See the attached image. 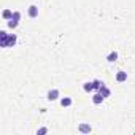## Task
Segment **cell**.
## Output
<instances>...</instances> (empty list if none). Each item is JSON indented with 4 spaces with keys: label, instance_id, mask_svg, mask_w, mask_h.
I'll use <instances>...</instances> for the list:
<instances>
[{
    "label": "cell",
    "instance_id": "cell-6",
    "mask_svg": "<svg viewBox=\"0 0 135 135\" xmlns=\"http://www.w3.org/2000/svg\"><path fill=\"white\" fill-rule=\"evenodd\" d=\"M103 100H105V97H103L99 91H95V94L92 95V103H94V105H100Z\"/></svg>",
    "mask_w": 135,
    "mask_h": 135
},
{
    "label": "cell",
    "instance_id": "cell-14",
    "mask_svg": "<svg viewBox=\"0 0 135 135\" xmlns=\"http://www.w3.org/2000/svg\"><path fill=\"white\" fill-rule=\"evenodd\" d=\"M21 18H22L21 11H13V18H11V19H15V21H21Z\"/></svg>",
    "mask_w": 135,
    "mask_h": 135
},
{
    "label": "cell",
    "instance_id": "cell-9",
    "mask_svg": "<svg viewBox=\"0 0 135 135\" xmlns=\"http://www.w3.org/2000/svg\"><path fill=\"white\" fill-rule=\"evenodd\" d=\"M118 57H119V54H118V51H111L108 56H107V60L110 62V64H113V62H116L118 60Z\"/></svg>",
    "mask_w": 135,
    "mask_h": 135
},
{
    "label": "cell",
    "instance_id": "cell-13",
    "mask_svg": "<svg viewBox=\"0 0 135 135\" xmlns=\"http://www.w3.org/2000/svg\"><path fill=\"white\" fill-rule=\"evenodd\" d=\"M92 83H94V91H99L100 86L103 84V81H100V80H92Z\"/></svg>",
    "mask_w": 135,
    "mask_h": 135
},
{
    "label": "cell",
    "instance_id": "cell-3",
    "mask_svg": "<svg viewBox=\"0 0 135 135\" xmlns=\"http://www.w3.org/2000/svg\"><path fill=\"white\" fill-rule=\"evenodd\" d=\"M78 132H80V133H91V132H92V127H91V124H88V122H80V124H78Z\"/></svg>",
    "mask_w": 135,
    "mask_h": 135
},
{
    "label": "cell",
    "instance_id": "cell-5",
    "mask_svg": "<svg viewBox=\"0 0 135 135\" xmlns=\"http://www.w3.org/2000/svg\"><path fill=\"white\" fill-rule=\"evenodd\" d=\"M114 80H116L118 83H126V81H127V72L119 70V72L114 75Z\"/></svg>",
    "mask_w": 135,
    "mask_h": 135
},
{
    "label": "cell",
    "instance_id": "cell-7",
    "mask_svg": "<svg viewBox=\"0 0 135 135\" xmlns=\"http://www.w3.org/2000/svg\"><path fill=\"white\" fill-rule=\"evenodd\" d=\"M72 103H73L72 97H62L60 99V107L62 108H69V107H72Z\"/></svg>",
    "mask_w": 135,
    "mask_h": 135
},
{
    "label": "cell",
    "instance_id": "cell-2",
    "mask_svg": "<svg viewBox=\"0 0 135 135\" xmlns=\"http://www.w3.org/2000/svg\"><path fill=\"white\" fill-rule=\"evenodd\" d=\"M59 97H60V92H59V89H49L48 91V94H46V99L49 100V102H56V100H59Z\"/></svg>",
    "mask_w": 135,
    "mask_h": 135
},
{
    "label": "cell",
    "instance_id": "cell-8",
    "mask_svg": "<svg viewBox=\"0 0 135 135\" xmlns=\"http://www.w3.org/2000/svg\"><path fill=\"white\" fill-rule=\"evenodd\" d=\"M99 92H100V94H102V95H103L105 99H108V97L111 95V91H110V88H107V86H105V83H103V84L100 86V89H99Z\"/></svg>",
    "mask_w": 135,
    "mask_h": 135
},
{
    "label": "cell",
    "instance_id": "cell-10",
    "mask_svg": "<svg viewBox=\"0 0 135 135\" xmlns=\"http://www.w3.org/2000/svg\"><path fill=\"white\" fill-rule=\"evenodd\" d=\"M83 91L84 92H94V83L92 81H86L83 84Z\"/></svg>",
    "mask_w": 135,
    "mask_h": 135
},
{
    "label": "cell",
    "instance_id": "cell-12",
    "mask_svg": "<svg viewBox=\"0 0 135 135\" xmlns=\"http://www.w3.org/2000/svg\"><path fill=\"white\" fill-rule=\"evenodd\" d=\"M7 26H8V29H16V27L19 26V21H15V19H10V21L7 22Z\"/></svg>",
    "mask_w": 135,
    "mask_h": 135
},
{
    "label": "cell",
    "instance_id": "cell-15",
    "mask_svg": "<svg viewBox=\"0 0 135 135\" xmlns=\"http://www.w3.org/2000/svg\"><path fill=\"white\" fill-rule=\"evenodd\" d=\"M48 132H49L48 127H40V129L37 130V135H45V133H48Z\"/></svg>",
    "mask_w": 135,
    "mask_h": 135
},
{
    "label": "cell",
    "instance_id": "cell-4",
    "mask_svg": "<svg viewBox=\"0 0 135 135\" xmlns=\"http://www.w3.org/2000/svg\"><path fill=\"white\" fill-rule=\"evenodd\" d=\"M27 15H29V18H32V19L38 18V7H37V5H30V7L27 8Z\"/></svg>",
    "mask_w": 135,
    "mask_h": 135
},
{
    "label": "cell",
    "instance_id": "cell-1",
    "mask_svg": "<svg viewBox=\"0 0 135 135\" xmlns=\"http://www.w3.org/2000/svg\"><path fill=\"white\" fill-rule=\"evenodd\" d=\"M18 43L16 33H7V30H0V46L2 48H13Z\"/></svg>",
    "mask_w": 135,
    "mask_h": 135
},
{
    "label": "cell",
    "instance_id": "cell-11",
    "mask_svg": "<svg viewBox=\"0 0 135 135\" xmlns=\"http://www.w3.org/2000/svg\"><path fill=\"white\" fill-rule=\"evenodd\" d=\"M2 18H3L5 21H10V19L13 18V11H11L10 8H7V10H3V11H2Z\"/></svg>",
    "mask_w": 135,
    "mask_h": 135
}]
</instances>
